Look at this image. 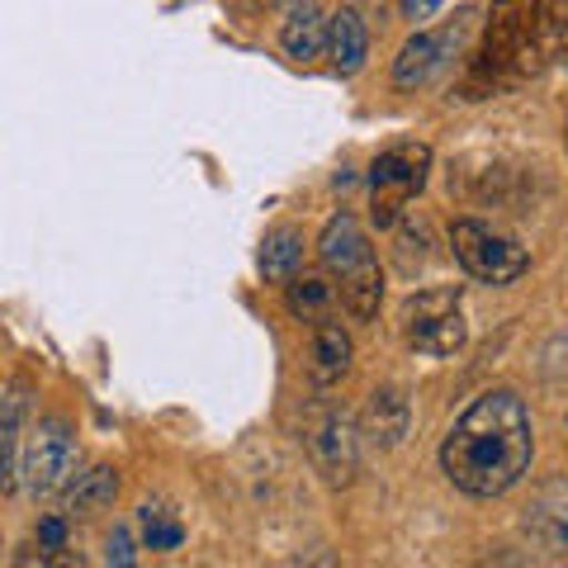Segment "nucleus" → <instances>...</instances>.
<instances>
[{
    "instance_id": "1",
    "label": "nucleus",
    "mask_w": 568,
    "mask_h": 568,
    "mask_svg": "<svg viewBox=\"0 0 568 568\" xmlns=\"http://www.w3.org/2000/svg\"><path fill=\"white\" fill-rule=\"evenodd\" d=\"M536 426L511 388L478 394L440 440V474L465 497H503L530 474Z\"/></svg>"
},
{
    "instance_id": "2",
    "label": "nucleus",
    "mask_w": 568,
    "mask_h": 568,
    "mask_svg": "<svg viewBox=\"0 0 568 568\" xmlns=\"http://www.w3.org/2000/svg\"><path fill=\"white\" fill-rule=\"evenodd\" d=\"M549 67H568L564 0H497L474 71L493 85H517Z\"/></svg>"
},
{
    "instance_id": "3",
    "label": "nucleus",
    "mask_w": 568,
    "mask_h": 568,
    "mask_svg": "<svg viewBox=\"0 0 568 568\" xmlns=\"http://www.w3.org/2000/svg\"><path fill=\"white\" fill-rule=\"evenodd\" d=\"M317 256H323L327 275L336 280L342 308L355 323H369L384 304V271H379V256H375V246H369L365 227L355 223L351 213H336V219H327L323 237H317Z\"/></svg>"
},
{
    "instance_id": "4",
    "label": "nucleus",
    "mask_w": 568,
    "mask_h": 568,
    "mask_svg": "<svg viewBox=\"0 0 568 568\" xmlns=\"http://www.w3.org/2000/svg\"><path fill=\"white\" fill-rule=\"evenodd\" d=\"M403 336L417 355H432V361H446L459 355L469 342V323L459 313V284H436V290H422L403 304Z\"/></svg>"
},
{
    "instance_id": "5",
    "label": "nucleus",
    "mask_w": 568,
    "mask_h": 568,
    "mask_svg": "<svg viewBox=\"0 0 568 568\" xmlns=\"http://www.w3.org/2000/svg\"><path fill=\"white\" fill-rule=\"evenodd\" d=\"M450 252L459 261V271L478 284H517L530 271V252L521 242H511L507 233L478 223V219H455L450 223Z\"/></svg>"
},
{
    "instance_id": "6",
    "label": "nucleus",
    "mask_w": 568,
    "mask_h": 568,
    "mask_svg": "<svg viewBox=\"0 0 568 568\" xmlns=\"http://www.w3.org/2000/svg\"><path fill=\"white\" fill-rule=\"evenodd\" d=\"M77 465H81V450H77V436H71L67 417H43L29 426L24 436V488L29 497H62L77 478Z\"/></svg>"
},
{
    "instance_id": "7",
    "label": "nucleus",
    "mask_w": 568,
    "mask_h": 568,
    "mask_svg": "<svg viewBox=\"0 0 568 568\" xmlns=\"http://www.w3.org/2000/svg\"><path fill=\"white\" fill-rule=\"evenodd\" d=\"M426 175H432V148L426 142H398L375 156L369 166V204H375V223L394 227L403 219L407 200H417Z\"/></svg>"
},
{
    "instance_id": "8",
    "label": "nucleus",
    "mask_w": 568,
    "mask_h": 568,
    "mask_svg": "<svg viewBox=\"0 0 568 568\" xmlns=\"http://www.w3.org/2000/svg\"><path fill=\"white\" fill-rule=\"evenodd\" d=\"M304 446L313 469L323 474V484L332 488H351L355 474H361V436H355V422L342 413V407H313L304 422Z\"/></svg>"
},
{
    "instance_id": "9",
    "label": "nucleus",
    "mask_w": 568,
    "mask_h": 568,
    "mask_svg": "<svg viewBox=\"0 0 568 568\" xmlns=\"http://www.w3.org/2000/svg\"><path fill=\"white\" fill-rule=\"evenodd\" d=\"M469 14H459L455 24H440V29H422L413 39L403 43L398 62H394V85L398 91H422V85H432L440 71L455 62V52L465 48V33H469Z\"/></svg>"
},
{
    "instance_id": "10",
    "label": "nucleus",
    "mask_w": 568,
    "mask_h": 568,
    "mask_svg": "<svg viewBox=\"0 0 568 568\" xmlns=\"http://www.w3.org/2000/svg\"><path fill=\"white\" fill-rule=\"evenodd\" d=\"M24 436H29V379H10L0 394V493L24 484Z\"/></svg>"
},
{
    "instance_id": "11",
    "label": "nucleus",
    "mask_w": 568,
    "mask_h": 568,
    "mask_svg": "<svg viewBox=\"0 0 568 568\" xmlns=\"http://www.w3.org/2000/svg\"><path fill=\"white\" fill-rule=\"evenodd\" d=\"M526 536L549 559H568V478H549L526 507Z\"/></svg>"
},
{
    "instance_id": "12",
    "label": "nucleus",
    "mask_w": 568,
    "mask_h": 568,
    "mask_svg": "<svg viewBox=\"0 0 568 568\" xmlns=\"http://www.w3.org/2000/svg\"><path fill=\"white\" fill-rule=\"evenodd\" d=\"M361 426H365V436L375 440L379 450H398L407 440V426H413V403H407V394L398 384H384V388L369 394L365 413H361Z\"/></svg>"
},
{
    "instance_id": "13",
    "label": "nucleus",
    "mask_w": 568,
    "mask_h": 568,
    "mask_svg": "<svg viewBox=\"0 0 568 568\" xmlns=\"http://www.w3.org/2000/svg\"><path fill=\"white\" fill-rule=\"evenodd\" d=\"M280 48L294 62H313L327 52V14L317 10V0H294L280 20Z\"/></svg>"
},
{
    "instance_id": "14",
    "label": "nucleus",
    "mask_w": 568,
    "mask_h": 568,
    "mask_svg": "<svg viewBox=\"0 0 568 568\" xmlns=\"http://www.w3.org/2000/svg\"><path fill=\"white\" fill-rule=\"evenodd\" d=\"M323 58H332V67L342 71V77H355V71L369 62V29L355 10H336L327 20V52Z\"/></svg>"
},
{
    "instance_id": "15",
    "label": "nucleus",
    "mask_w": 568,
    "mask_h": 568,
    "mask_svg": "<svg viewBox=\"0 0 568 568\" xmlns=\"http://www.w3.org/2000/svg\"><path fill=\"white\" fill-rule=\"evenodd\" d=\"M355 361V346H351V332L342 323H317L313 332V355H308V375L313 384H342L346 369Z\"/></svg>"
},
{
    "instance_id": "16",
    "label": "nucleus",
    "mask_w": 568,
    "mask_h": 568,
    "mask_svg": "<svg viewBox=\"0 0 568 568\" xmlns=\"http://www.w3.org/2000/svg\"><path fill=\"white\" fill-rule=\"evenodd\" d=\"M119 497V469L110 465H95L71 478L67 488V503H71V517H100V511H110Z\"/></svg>"
},
{
    "instance_id": "17",
    "label": "nucleus",
    "mask_w": 568,
    "mask_h": 568,
    "mask_svg": "<svg viewBox=\"0 0 568 568\" xmlns=\"http://www.w3.org/2000/svg\"><path fill=\"white\" fill-rule=\"evenodd\" d=\"M284 304L298 323H323L336 304V284L327 275H290L284 280Z\"/></svg>"
},
{
    "instance_id": "18",
    "label": "nucleus",
    "mask_w": 568,
    "mask_h": 568,
    "mask_svg": "<svg viewBox=\"0 0 568 568\" xmlns=\"http://www.w3.org/2000/svg\"><path fill=\"white\" fill-rule=\"evenodd\" d=\"M256 265L271 284H284L290 275H298V265H304V233H298V227H275V233H265Z\"/></svg>"
},
{
    "instance_id": "19",
    "label": "nucleus",
    "mask_w": 568,
    "mask_h": 568,
    "mask_svg": "<svg viewBox=\"0 0 568 568\" xmlns=\"http://www.w3.org/2000/svg\"><path fill=\"white\" fill-rule=\"evenodd\" d=\"M138 530H142V545L156 549V555H171V549L185 545V526L175 521V511L152 507V503L138 511Z\"/></svg>"
},
{
    "instance_id": "20",
    "label": "nucleus",
    "mask_w": 568,
    "mask_h": 568,
    "mask_svg": "<svg viewBox=\"0 0 568 568\" xmlns=\"http://www.w3.org/2000/svg\"><path fill=\"white\" fill-rule=\"evenodd\" d=\"M104 559L119 564V568H129V564L138 559V549H133V536H129V530H114L110 545H104Z\"/></svg>"
},
{
    "instance_id": "21",
    "label": "nucleus",
    "mask_w": 568,
    "mask_h": 568,
    "mask_svg": "<svg viewBox=\"0 0 568 568\" xmlns=\"http://www.w3.org/2000/svg\"><path fill=\"white\" fill-rule=\"evenodd\" d=\"M39 545L43 549H67V521L62 517H43L39 521Z\"/></svg>"
},
{
    "instance_id": "22",
    "label": "nucleus",
    "mask_w": 568,
    "mask_h": 568,
    "mask_svg": "<svg viewBox=\"0 0 568 568\" xmlns=\"http://www.w3.org/2000/svg\"><path fill=\"white\" fill-rule=\"evenodd\" d=\"M436 10H440V0H403V14H407V20H432Z\"/></svg>"
},
{
    "instance_id": "23",
    "label": "nucleus",
    "mask_w": 568,
    "mask_h": 568,
    "mask_svg": "<svg viewBox=\"0 0 568 568\" xmlns=\"http://www.w3.org/2000/svg\"><path fill=\"white\" fill-rule=\"evenodd\" d=\"M564 148H568V123H564Z\"/></svg>"
}]
</instances>
